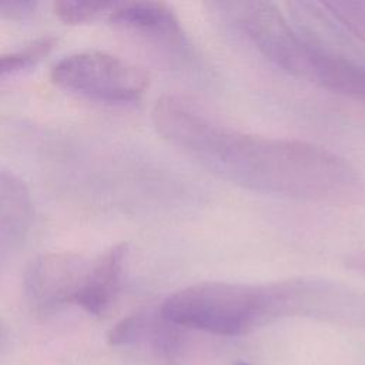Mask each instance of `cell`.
<instances>
[{"mask_svg": "<svg viewBox=\"0 0 365 365\" xmlns=\"http://www.w3.org/2000/svg\"><path fill=\"white\" fill-rule=\"evenodd\" d=\"M107 20L124 31L150 41L180 44L184 40L175 13L160 1H115Z\"/></svg>", "mask_w": 365, "mask_h": 365, "instance_id": "8", "label": "cell"}, {"mask_svg": "<svg viewBox=\"0 0 365 365\" xmlns=\"http://www.w3.org/2000/svg\"><path fill=\"white\" fill-rule=\"evenodd\" d=\"M237 365H247V364H244V362H238Z\"/></svg>", "mask_w": 365, "mask_h": 365, "instance_id": "14", "label": "cell"}, {"mask_svg": "<svg viewBox=\"0 0 365 365\" xmlns=\"http://www.w3.org/2000/svg\"><path fill=\"white\" fill-rule=\"evenodd\" d=\"M153 123L173 147L242 188L331 207L365 201L359 170L321 145L230 128L177 96H163L155 103Z\"/></svg>", "mask_w": 365, "mask_h": 365, "instance_id": "1", "label": "cell"}, {"mask_svg": "<svg viewBox=\"0 0 365 365\" xmlns=\"http://www.w3.org/2000/svg\"><path fill=\"white\" fill-rule=\"evenodd\" d=\"M51 80L70 93L108 104L138 101L148 87V76L143 68L94 50L78 51L57 61Z\"/></svg>", "mask_w": 365, "mask_h": 365, "instance_id": "3", "label": "cell"}, {"mask_svg": "<svg viewBox=\"0 0 365 365\" xmlns=\"http://www.w3.org/2000/svg\"><path fill=\"white\" fill-rule=\"evenodd\" d=\"M115 1H81L61 0L53 4L56 16L67 24L93 23L100 19H107Z\"/></svg>", "mask_w": 365, "mask_h": 365, "instance_id": "11", "label": "cell"}, {"mask_svg": "<svg viewBox=\"0 0 365 365\" xmlns=\"http://www.w3.org/2000/svg\"><path fill=\"white\" fill-rule=\"evenodd\" d=\"M127 251V244L123 242L94 258L87 287L77 307L91 315H101L108 309L120 291Z\"/></svg>", "mask_w": 365, "mask_h": 365, "instance_id": "9", "label": "cell"}, {"mask_svg": "<svg viewBox=\"0 0 365 365\" xmlns=\"http://www.w3.org/2000/svg\"><path fill=\"white\" fill-rule=\"evenodd\" d=\"M258 51L281 70L305 78L307 46L294 24L271 1L224 3Z\"/></svg>", "mask_w": 365, "mask_h": 365, "instance_id": "4", "label": "cell"}, {"mask_svg": "<svg viewBox=\"0 0 365 365\" xmlns=\"http://www.w3.org/2000/svg\"><path fill=\"white\" fill-rule=\"evenodd\" d=\"M94 258L77 252H47L34 258L23 278L24 294L38 311L76 305L87 287Z\"/></svg>", "mask_w": 365, "mask_h": 365, "instance_id": "5", "label": "cell"}, {"mask_svg": "<svg viewBox=\"0 0 365 365\" xmlns=\"http://www.w3.org/2000/svg\"><path fill=\"white\" fill-rule=\"evenodd\" d=\"M33 222V200L24 181L0 167V268L24 245Z\"/></svg>", "mask_w": 365, "mask_h": 365, "instance_id": "7", "label": "cell"}, {"mask_svg": "<svg viewBox=\"0 0 365 365\" xmlns=\"http://www.w3.org/2000/svg\"><path fill=\"white\" fill-rule=\"evenodd\" d=\"M56 40L53 37H41L33 40L21 48L0 54V80L19 74L38 64L53 48Z\"/></svg>", "mask_w": 365, "mask_h": 365, "instance_id": "10", "label": "cell"}, {"mask_svg": "<svg viewBox=\"0 0 365 365\" xmlns=\"http://www.w3.org/2000/svg\"><path fill=\"white\" fill-rule=\"evenodd\" d=\"M37 9V1L27 0H9L0 1V19L21 20L31 16Z\"/></svg>", "mask_w": 365, "mask_h": 365, "instance_id": "13", "label": "cell"}, {"mask_svg": "<svg viewBox=\"0 0 365 365\" xmlns=\"http://www.w3.org/2000/svg\"><path fill=\"white\" fill-rule=\"evenodd\" d=\"M180 327L167 321L160 309H145L118 321L108 334L113 346H131L171 361L181 349Z\"/></svg>", "mask_w": 365, "mask_h": 365, "instance_id": "6", "label": "cell"}, {"mask_svg": "<svg viewBox=\"0 0 365 365\" xmlns=\"http://www.w3.org/2000/svg\"><path fill=\"white\" fill-rule=\"evenodd\" d=\"M321 4L345 31L365 43V0H332Z\"/></svg>", "mask_w": 365, "mask_h": 365, "instance_id": "12", "label": "cell"}, {"mask_svg": "<svg viewBox=\"0 0 365 365\" xmlns=\"http://www.w3.org/2000/svg\"><path fill=\"white\" fill-rule=\"evenodd\" d=\"M335 295L331 285L308 278L265 285L212 281L175 291L158 309L180 328L232 336L279 317L318 311Z\"/></svg>", "mask_w": 365, "mask_h": 365, "instance_id": "2", "label": "cell"}]
</instances>
